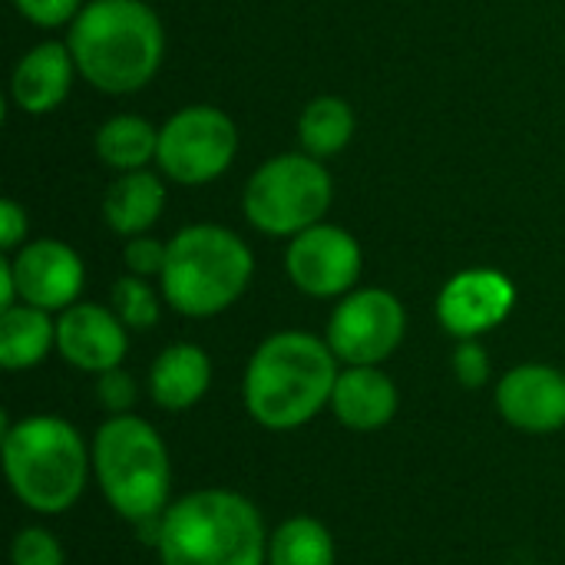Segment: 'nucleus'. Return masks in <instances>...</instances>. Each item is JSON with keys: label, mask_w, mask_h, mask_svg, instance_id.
Instances as JSON below:
<instances>
[{"label": "nucleus", "mask_w": 565, "mask_h": 565, "mask_svg": "<svg viewBox=\"0 0 565 565\" xmlns=\"http://www.w3.org/2000/svg\"><path fill=\"white\" fill-rule=\"evenodd\" d=\"M3 470L13 497L33 513H66L86 490L93 454L63 417L3 420Z\"/></svg>", "instance_id": "obj_5"}, {"label": "nucleus", "mask_w": 565, "mask_h": 565, "mask_svg": "<svg viewBox=\"0 0 565 565\" xmlns=\"http://www.w3.org/2000/svg\"><path fill=\"white\" fill-rule=\"evenodd\" d=\"M13 7L33 26L53 30V26H70L83 10V0H13Z\"/></svg>", "instance_id": "obj_27"}, {"label": "nucleus", "mask_w": 565, "mask_h": 565, "mask_svg": "<svg viewBox=\"0 0 565 565\" xmlns=\"http://www.w3.org/2000/svg\"><path fill=\"white\" fill-rule=\"evenodd\" d=\"M26 209L13 199H3L0 202V248L3 252H13V248H23V238H26Z\"/></svg>", "instance_id": "obj_29"}, {"label": "nucleus", "mask_w": 565, "mask_h": 565, "mask_svg": "<svg viewBox=\"0 0 565 565\" xmlns=\"http://www.w3.org/2000/svg\"><path fill=\"white\" fill-rule=\"evenodd\" d=\"M66 46L93 89L129 96L159 73L166 30L146 0H86L70 23Z\"/></svg>", "instance_id": "obj_1"}, {"label": "nucleus", "mask_w": 565, "mask_h": 565, "mask_svg": "<svg viewBox=\"0 0 565 565\" xmlns=\"http://www.w3.org/2000/svg\"><path fill=\"white\" fill-rule=\"evenodd\" d=\"M10 563L13 565H63V546L60 540L43 530V526H26L13 536V546H10Z\"/></svg>", "instance_id": "obj_24"}, {"label": "nucleus", "mask_w": 565, "mask_h": 565, "mask_svg": "<svg viewBox=\"0 0 565 565\" xmlns=\"http://www.w3.org/2000/svg\"><path fill=\"white\" fill-rule=\"evenodd\" d=\"M450 364H454L457 381H460L463 387H470V391L483 387V384L490 381V374H493L490 354H487V348H483L477 338L460 341V344H457V351H454V361H450Z\"/></svg>", "instance_id": "obj_26"}, {"label": "nucleus", "mask_w": 565, "mask_h": 565, "mask_svg": "<svg viewBox=\"0 0 565 565\" xmlns=\"http://www.w3.org/2000/svg\"><path fill=\"white\" fill-rule=\"evenodd\" d=\"M397 384L381 367H344L331 394V414L348 430H381L397 414Z\"/></svg>", "instance_id": "obj_16"}, {"label": "nucleus", "mask_w": 565, "mask_h": 565, "mask_svg": "<svg viewBox=\"0 0 565 565\" xmlns=\"http://www.w3.org/2000/svg\"><path fill=\"white\" fill-rule=\"evenodd\" d=\"M96 401L109 414H129V407L136 404V381L122 367L96 374Z\"/></svg>", "instance_id": "obj_28"}, {"label": "nucleus", "mask_w": 565, "mask_h": 565, "mask_svg": "<svg viewBox=\"0 0 565 565\" xmlns=\"http://www.w3.org/2000/svg\"><path fill=\"white\" fill-rule=\"evenodd\" d=\"M162 565H265L268 536L258 507L235 490H195L156 523Z\"/></svg>", "instance_id": "obj_3"}, {"label": "nucleus", "mask_w": 565, "mask_h": 565, "mask_svg": "<svg viewBox=\"0 0 565 565\" xmlns=\"http://www.w3.org/2000/svg\"><path fill=\"white\" fill-rule=\"evenodd\" d=\"M76 73L79 70L66 43H36L17 60L10 76V96L26 116H46L63 106Z\"/></svg>", "instance_id": "obj_15"}, {"label": "nucleus", "mask_w": 565, "mask_h": 565, "mask_svg": "<svg viewBox=\"0 0 565 565\" xmlns=\"http://www.w3.org/2000/svg\"><path fill=\"white\" fill-rule=\"evenodd\" d=\"M331 199L334 182L321 159L308 152H281L252 172L242 192V209L258 232L295 238L324 222Z\"/></svg>", "instance_id": "obj_7"}, {"label": "nucleus", "mask_w": 565, "mask_h": 565, "mask_svg": "<svg viewBox=\"0 0 565 565\" xmlns=\"http://www.w3.org/2000/svg\"><path fill=\"white\" fill-rule=\"evenodd\" d=\"M159 152V129L132 113H119L96 129V156L116 172L149 169Z\"/></svg>", "instance_id": "obj_20"}, {"label": "nucleus", "mask_w": 565, "mask_h": 565, "mask_svg": "<svg viewBox=\"0 0 565 565\" xmlns=\"http://www.w3.org/2000/svg\"><path fill=\"white\" fill-rule=\"evenodd\" d=\"M238 152V126L218 106H185L159 126L156 166L179 185H205L228 172Z\"/></svg>", "instance_id": "obj_8"}, {"label": "nucleus", "mask_w": 565, "mask_h": 565, "mask_svg": "<svg viewBox=\"0 0 565 565\" xmlns=\"http://www.w3.org/2000/svg\"><path fill=\"white\" fill-rule=\"evenodd\" d=\"M516 305L513 281L497 268L457 271L437 295V321L457 341L500 328Z\"/></svg>", "instance_id": "obj_11"}, {"label": "nucleus", "mask_w": 565, "mask_h": 565, "mask_svg": "<svg viewBox=\"0 0 565 565\" xmlns=\"http://www.w3.org/2000/svg\"><path fill=\"white\" fill-rule=\"evenodd\" d=\"M212 384V361L199 344H169L149 367V394L162 411L195 407Z\"/></svg>", "instance_id": "obj_17"}, {"label": "nucleus", "mask_w": 565, "mask_h": 565, "mask_svg": "<svg viewBox=\"0 0 565 565\" xmlns=\"http://www.w3.org/2000/svg\"><path fill=\"white\" fill-rule=\"evenodd\" d=\"M113 311L129 331H149L159 321V295L146 278L126 275L113 285Z\"/></svg>", "instance_id": "obj_23"}, {"label": "nucleus", "mask_w": 565, "mask_h": 565, "mask_svg": "<svg viewBox=\"0 0 565 565\" xmlns=\"http://www.w3.org/2000/svg\"><path fill=\"white\" fill-rule=\"evenodd\" d=\"M407 311L387 288L348 291L328 321V348L344 367H381L404 341Z\"/></svg>", "instance_id": "obj_9"}, {"label": "nucleus", "mask_w": 565, "mask_h": 565, "mask_svg": "<svg viewBox=\"0 0 565 565\" xmlns=\"http://www.w3.org/2000/svg\"><path fill=\"white\" fill-rule=\"evenodd\" d=\"M89 454L106 503L129 523H159L172 490V463L159 430L136 414H113L99 424Z\"/></svg>", "instance_id": "obj_6"}, {"label": "nucleus", "mask_w": 565, "mask_h": 565, "mask_svg": "<svg viewBox=\"0 0 565 565\" xmlns=\"http://www.w3.org/2000/svg\"><path fill=\"white\" fill-rule=\"evenodd\" d=\"M162 209H166V185L149 169L119 172L103 195V218L122 238L146 235L159 222Z\"/></svg>", "instance_id": "obj_18"}, {"label": "nucleus", "mask_w": 565, "mask_h": 565, "mask_svg": "<svg viewBox=\"0 0 565 565\" xmlns=\"http://www.w3.org/2000/svg\"><path fill=\"white\" fill-rule=\"evenodd\" d=\"M334 540L315 516H291L268 536V565H334Z\"/></svg>", "instance_id": "obj_22"}, {"label": "nucleus", "mask_w": 565, "mask_h": 565, "mask_svg": "<svg viewBox=\"0 0 565 565\" xmlns=\"http://www.w3.org/2000/svg\"><path fill=\"white\" fill-rule=\"evenodd\" d=\"M338 358L328 341L308 331H278L265 338L245 371V411L265 430H295L331 407Z\"/></svg>", "instance_id": "obj_2"}, {"label": "nucleus", "mask_w": 565, "mask_h": 565, "mask_svg": "<svg viewBox=\"0 0 565 565\" xmlns=\"http://www.w3.org/2000/svg\"><path fill=\"white\" fill-rule=\"evenodd\" d=\"M354 126L358 122H354V113H351L348 99H341V96H315L298 116L301 152L324 162V159L338 156L354 139Z\"/></svg>", "instance_id": "obj_21"}, {"label": "nucleus", "mask_w": 565, "mask_h": 565, "mask_svg": "<svg viewBox=\"0 0 565 565\" xmlns=\"http://www.w3.org/2000/svg\"><path fill=\"white\" fill-rule=\"evenodd\" d=\"M56 348V321L33 305L0 311V364L7 371H30Z\"/></svg>", "instance_id": "obj_19"}, {"label": "nucleus", "mask_w": 565, "mask_h": 565, "mask_svg": "<svg viewBox=\"0 0 565 565\" xmlns=\"http://www.w3.org/2000/svg\"><path fill=\"white\" fill-rule=\"evenodd\" d=\"M13 278L23 305L43 308V311H66L79 301V291L86 285V268L76 248H70L60 238H36L26 242L13 258Z\"/></svg>", "instance_id": "obj_12"}, {"label": "nucleus", "mask_w": 565, "mask_h": 565, "mask_svg": "<svg viewBox=\"0 0 565 565\" xmlns=\"http://www.w3.org/2000/svg\"><path fill=\"white\" fill-rule=\"evenodd\" d=\"M56 351L66 364L86 374H106L122 367L129 351V328L113 308L76 301L56 318Z\"/></svg>", "instance_id": "obj_13"}, {"label": "nucleus", "mask_w": 565, "mask_h": 565, "mask_svg": "<svg viewBox=\"0 0 565 565\" xmlns=\"http://www.w3.org/2000/svg\"><path fill=\"white\" fill-rule=\"evenodd\" d=\"M500 417L526 434H556L565 427V371L550 364H520L497 384Z\"/></svg>", "instance_id": "obj_14"}, {"label": "nucleus", "mask_w": 565, "mask_h": 565, "mask_svg": "<svg viewBox=\"0 0 565 565\" xmlns=\"http://www.w3.org/2000/svg\"><path fill=\"white\" fill-rule=\"evenodd\" d=\"M361 265L364 255L358 238L331 222H318L295 235L285 252V271L308 298H344L358 285Z\"/></svg>", "instance_id": "obj_10"}, {"label": "nucleus", "mask_w": 565, "mask_h": 565, "mask_svg": "<svg viewBox=\"0 0 565 565\" xmlns=\"http://www.w3.org/2000/svg\"><path fill=\"white\" fill-rule=\"evenodd\" d=\"M252 275V248L232 228L199 222L169 238L159 285L172 311L185 318H215L245 295Z\"/></svg>", "instance_id": "obj_4"}, {"label": "nucleus", "mask_w": 565, "mask_h": 565, "mask_svg": "<svg viewBox=\"0 0 565 565\" xmlns=\"http://www.w3.org/2000/svg\"><path fill=\"white\" fill-rule=\"evenodd\" d=\"M166 255H169V242H159L149 232L136 235V238H126V248H122V262H126L129 275H139V278L162 275Z\"/></svg>", "instance_id": "obj_25"}, {"label": "nucleus", "mask_w": 565, "mask_h": 565, "mask_svg": "<svg viewBox=\"0 0 565 565\" xmlns=\"http://www.w3.org/2000/svg\"><path fill=\"white\" fill-rule=\"evenodd\" d=\"M20 305V291H17V278H13V265L10 258L0 262V311Z\"/></svg>", "instance_id": "obj_30"}]
</instances>
